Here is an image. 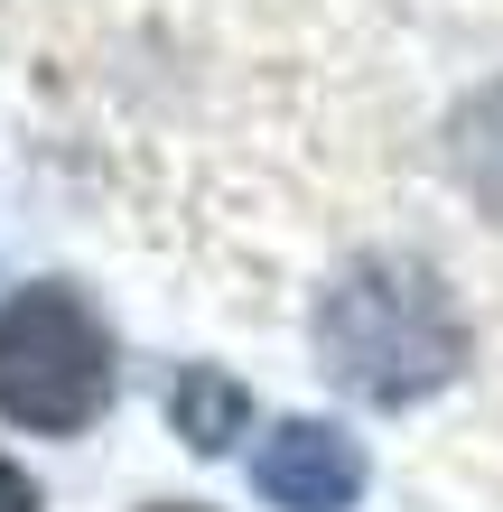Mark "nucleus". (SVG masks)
<instances>
[{
	"label": "nucleus",
	"instance_id": "1",
	"mask_svg": "<svg viewBox=\"0 0 503 512\" xmlns=\"http://www.w3.org/2000/svg\"><path fill=\"white\" fill-rule=\"evenodd\" d=\"M317 354L327 373L373 410H401V401H429L438 382H457L466 364V317H457V289L438 280L429 261L410 252H364L336 270L327 308H317Z\"/></svg>",
	"mask_w": 503,
	"mask_h": 512
},
{
	"label": "nucleus",
	"instance_id": "2",
	"mask_svg": "<svg viewBox=\"0 0 503 512\" xmlns=\"http://www.w3.org/2000/svg\"><path fill=\"white\" fill-rule=\"evenodd\" d=\"M112 401V336L66 280H38L0 308V419L66 438Z\"/></svg>",
	"mask_w": 503,
	"mask_h": 512
},
{
	"label": "nucleus",
	"instance_id": "3",
	"mask_svg": "<svg viewBox=\"0 0 503 512\" xmlns=\"http://www.w3.org/2000/svg\"><path fill=\"white\" fill-rule=\"evenodd\" d=\"M252 485L271 494L280 512H354L364 494V447L327 419H280L252 457Z\"/></svg>",
	"mask_w": 503,
	"mask_h": 512
},
{
	"label": "nucleus",
	"instance_id": "4",
	"mask_svg": "<svg viewBox=\"0 0 503 512\" xmlns=\"http://www.w3.org/2000/svg\"><path fill=\"white\" fill-rule=\"evenodd\" d=\"M168 419H177V438H187V447L215 457V447H233V429L252 419V401H243L224 373H187V382L168 391Z\"/></svg>",
	"mask_w": 503,
	"mask_h": 512
},
{
	"label": "nucleus",
	"instance_id": "5",
	"mask_svg": "<svg viewBox=\"0 0 503 512\" xmlns=\"http://www.w3.org/2000/svg\"><path fill=\"white\" fill-rule=\"evenodd\" d=\"M0 512H38V485H28L10 457H0Z\"/></svg>",
	"mask_w": 503,
	"mask_h": 512
},
{
	"label": "nucleus",
	"instance_id": "6",
	"mask_svg": "<svg viewBox=\"0 0 503 512\" xmlns=\"http://www.w3.org/2000/svg\"><path fill=\"white\" fill-rule=\"evenodd\" d=\"M177 512H187V503H177Z\"/></svg>",
	"mask_w": 503,
	"mask_h": 512
}]
</instances>
